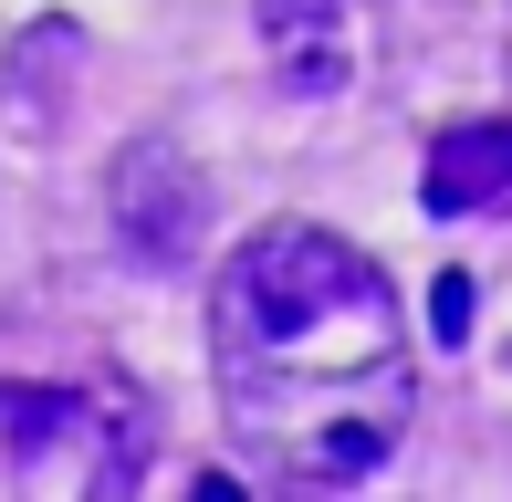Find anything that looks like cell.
Returning <instances> with one entry per match:
<instances>
[{
	"label": "cell",
	"instance_id": "cell-4",
	"mask_svg": "<svg viewBox=\"0 0 512 502\" xmlns=\"http://www.w3.org/2000/svg\"><path fill=\"white\" fill-rule=\"evenodd\" d=\"M251 32H262V63L283 95H345L356 84V21H345V0H251Z\"/></svg>",
	"mask_w": 512,
	"mask_h": 502
},
{
	"label": "cell",
	"instance_id": "cell-1",
	"mask_svg": "<svg viewBox=\"0 0 512 502\" xmlns=\"http://www.w3.org/2000/svg\"><path fill=\"white\" fill-rule=\"evenodd\" d=\"M209 356L241 429L283 440V482H356L387 461V408H345L356 387H398L408 314L398 283L345 231L262 220L209 283Z\"/></svg>",
	"mask_w": 512,
	"mask_h": 502
},
{
	"label": "cell",
	"instance_id": "cell-2",
	"mask_svg": "<svg viewBox=\"0 0 512 502\" xmlns=\"http://www.w3.org/2000/svg\"><path fill=\"white\" fill-rule=\"evenodd\" d=\"M105 210H115V241L147 272H178V262H199V241H209V178L178 147L136 136V147L115 157V178H105Z\"/></svg>",
	"mask_w": 512,
	"mask_h": 502
},
{
	"label": "cell",
	"instance_id": "cell-6",
	"mask_svg": "<svg viewBox=\"0 0 512 502\" xmlns=\"http://www.w3.org/2000/svg\"><path fill=\"white\" fill-rule=\"evenodd\" d=\"M429 335H439V346L471 335V272H439V283H429Z\"/></svg>",
	"mask_w": 512,
	"mask_h": 502
},
{
	"label": "cell",
	"instance_id": "cell-3",
	"mask_svg": "<svg viewBox=\"0 0 512 502\" xmlns=\"http://www.w3.org/2000/svg\"><path fill=\"white\" fill-rule=\"evenodd\" d=\"M0 450L21 482H126V461H105V408L84 387H0Z\"/></svg>",
	"mask_w": 512,
	"mask_h": 502
},
{
	"label": "cell",
	"instance_id": "cell-5",
	"mask_svg": "<svg viewBox=\"0 0 512 502\" xmlns=\"http://www.w3.org/2000/svg\"><path fill=\"white\" fill-rule=\"evenodd\" d=\"M512 199V126H450L429 157V210H492Z\"/></svg>",
	"mask_w": 512,
	"mask_h": 502
}]
</instances>
